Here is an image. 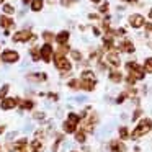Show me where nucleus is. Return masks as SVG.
Wrapping results in <instances>:
<instances>
[{
  "label": "nucleus",
  "mask_w": 152,
  "mask_h": 152,
  "mask_svg": "<svg viewBox=\"0 0 152 152\" xmlns=\"http://www.w3.org/2000/svg\"><path fill=\"white\" fill-rule=\"evenodd\" d=\"M54 64H56V67L59 70H62V72H69V70L72 69V64H70L64 56H59V54H56V57H54Z\"/></svg>",
  "instance_id": "obj_5"
},
{
  "label": "nucleus",
  "mask_w": 152,
  "mask_h": 152,
  "mask_svg": "<svg viewBox=\"0 0 152 152\" xmlns=\"http://www.w3.org/2000/svg\"><path fill=\"white\" fill-rule=\"evenodd\" d=\"M126 69L129 70V75H132L136 80L144 79V72H145V70L142 69V67H139L136 62H128V64H126Z\"/></svg>",
  "instance_id": "obj_4"
},
{
  "label": "nucleus",
  "mask_w": 152,
  "mask_h": 152,
  "mask_svg": "<svg viewBox=\"0 0 152 152\" xmlns=\"http://www.w3.org/2000/svg\"><path fill=\"white\" fill-rule=\"evenodd\" d=\"M18 152H26V149H21V151H18Z\"/></svg>",
  "instance_id": "obj_39"
},
{
  "label": "nucleus",
  "mask_w": 152,
  "mask_h": 152,
  "mask_svg": "<svg viewBox=\"0 0 152 152\" xmlns=\"http://www.w3.org/2000/svg\"><path fill=\"white\" fill-rule=\"evenodd\" d=\"M106 61H108V64H110V66H113V67H118L119 64H121V61H119V57H118V54H116V53H108Z\"/></svg>",
  "instance_id": "obj_11"
},
{
  "label": "nucleus",
  "mask_w": 152,
  "mask_h": 152,
  "mask_svg": "<svg viewBox=\"0 0 152 152\" xmlns=\"http://www.w3.org/2000/svg\"><path fill=\"white\" fill-rule=\"evenodd\" d=\"M43 8V0H33L31 2V10L33 12H39Z\"/></svg>",
  "instance_id": "obj_19"
},
{
  "label": "nucleus",
  "mask_w": 152,
  "mask_h": 152,
  "mask_svg": "<svg viewBox=\"0 0 152 152\" xmlns=\"http://www.w3.org/2000/svg\"><path fill=\"white\" fill-rule=\"evenodd\" d=\"M20 59V56H18V53H15V51H4L2 53V61L4 62H17V61Z\"/></svg>",
  "instance_id": "obj_8"
},
{
  "label": "nucleus",
  "mask_w": 152,
  "mask_h": 152,
  "mask_svg": "<svg viewBox=\"0 0 152 152\" xmlns=\"http://www.w3.org/2000/svg\"><path fill=\"white\" fill-rule=\"evenodd\" d=\"M149 17H151V18H152V10H151V12H149Z\"/></svg>",
  "instance_id": "obj_40"
},
{
  "label": "nucleus",
  "mask_w": 152,
  "mask_h": 152,
  "mask_svg": "<svg viewBox=\"0 0 152 152\" xmlns=\"http://www.w3.org/2000/svg\"><path fill=\"white\" fill-rule=\"evenodd\" d=\"M30 39H34V36H33V33L28 31V30L18 31V33L13 34V41H15V43H26V41H30Z\"/></svg>",
  "instance_id": "obj_6"
},
{
  "label": "nucleus",
  "mask_w": 152,
  "mask_h": 152,
  "mask_svg": "<svg viewBox=\"0 0 152 152\" xmlns=\"http://www.w3.org/2000/svg\"><path fill=\"white\" fill-rule=\"evenodd\" d=\"M31 149H33V152H41L43 151V142H41L39 139H34V141L31 142Z\"/></svg>",
  "instance_id": "obj_18"
},
{
  "label": "nucleus",
  "mask_w": 152,
  "mask_h": 152,
  "mask_svg": "<svg viewBox=\"0 0 152 152\" xmlns=\"http://www.w3.org/2000/svg\"><path fill=\"white\" fill-rule=\"evenodd\" d=\"M41 59L44 62H51V59H53V46L49 43H46L41 48Z\"/></svg>",
  "instance_id": "obj_7"
},
{
  "label": "nucleus",
  "mask_w": 152,
  "mask_h": 152,
  "mask_svg": "<svg viewBox=\"0 0 152 152\" xmlns=\"http://www.w3.org/2000/svg\"><path fill=\"white\" fill-rule=\"evenodd\" d=\"M10 149H13V151H21V149H25L26 147V139H21V141H18V142H15L13 145H8Z\"/></svg>",
  "instance_id": "obj_16"
},
{
  "label": "nucleus",
  "mask_w": 152,
  "mask_h": 152,
  "mask_svg": "<svg viewBox=\"0 0 152 152\" xmlns=\"http://www.w3.org/2000/svg\"><path fill=\"white\" fill-rule=\"evenodd\" d=\"M0 26H4L5 30H8L10 26H13V20L8 17H0Z\"/></svg>",
  "instance_id": "obj_15"
},
{
  "label": "nucleus",
  "mask_w": 152,
  "mask_h": 152,
  "mask_svg": "<svg viewBox=\"0 0 152 152\" xmlns=\"http://www.w3.org/2000/svg\"><path fill=\"white\" fill-rule=\"evenodd\" d=\"M17 105H20V100L18 98H4L2 100V110H10V108H15Z\"/></svg>",
  "instance_id": "obj_10"
},
{
  "label": "nucleus",
  "mask_w": 152,
  "mask_h": 152,
  "mask_svg": "<svg viewBox=\"0 0 152 152\" xmlns=\"http://www.w3.org/2000/svg\"><path fill=\"white\" fill-rule=\"evenodd\" d=\"M119 49L124 51V53H134V44H132L131 41H123V43L119 44Z\"/></svg>",
  "instance_id": "obj_13"
},
{
  "label": "nucleus",
  "mask_w": 152,
  "mask_h": 152,
  "mask_svg": "<svg viewBox=\"0 0 152 152\" xmlns=\"http://www.w3.org/2000/svg\"><path fill=\"white\" fill-rule=\"evenodd\" d=\"M151 46H152V44H151Z\"/></svg>",
  "instance_id": "obj_45"
},
{
  "label": "nucleus",
  "mask_w": 152,
  "mask_h": 152,
  "mask_svg": "<svg viewBox=\"0 0 152 152\" xmlns=\"http://www.w3.org/2000/svg\"><path fill=\"white\" fill-rule=\"evenodd\" d=\"M79 121H80V116L77 113H69L66 123H64V131L66 132H75L77 126H79Z\"/></svg>",
  "instance_id": "obj_3"
},
{
  "label": "nucleus",
  "mask_w": 152,
  "mask_h": 152,
  "mask_svg": "<svg viewBox=\"0 0 152 152\" xmlns=\"http://www.w3.org/2000/svg\"><path fill=\"white\" fill-rule=\"evenodd\" d=\"M129 25H131L132 28H141L142 25H144V17L142 15H131L129 17Z\"/></svg>",
  "instance_id": "obj_9"
},
{
  "label": "nucleus",
  "mask_w": 152,
  "mask_h": 152,
  "mask_svg": "<svg viewBox=\"0 0 152 152\" xmlns=\"http://www.w3.org/2000/svg\"><path fill=\"white\" fill-rule=\"evenodd\" d=\"M141 110H136V111H134V115H132V121H134V119H137L139 118V116H141Z\"/></svg>",
  "instance_id": "obj_32"
},
{
  "label": "nucleus",
  "mask_w": 152,
  "mask_h": 152,
  "mask_svg": "<svg viewBox=\"0 0 152 152\" xmlns=\"http://www.w3.org/2000/svg\"><path fill=\"white\" fill-rule=\"evenodd\" d=\"M92 2H95V4H98V2H100V0H92Z\"/></svg>",
  "instance_id": "obj_41"
},
{
  "label": "nucleus",
  "mask_w": 152,
  "mask_h": 152,
  "mask_svg": "<svg viewBox=\"0 0 152 152\" xmlns=\"http://www.w3.org/2000/svg\"><path fill=\"white\" fill-rule=\"evenodd\" d=\"M69 87H70V88H80V80L72 79V80L69 82Z\"/></svg>",
  "instance_id": "obj_26"
},
{
  "label": "nucleus",
  "mask_w": 152,
  "mask_h": 152,
  "mask_svg": "<svg viewBox=\"0 0 152 152\" xmlns=\"http://www.w3.org/2000/svg\"><path fill=\"white\" fill-rule=\"evenodd\" d=\"M110 147H111V152H124L126 151L124 144H123V142H119V141H111Z\"/></svg>",
  "instance_id": "obj_12"
},
{
  "label": "nucleus",
  "mask_w": 152,
  "mask_h": 152,
  "mask_svg": "<svg viewBox=\"0 0 152 152\" xmlns=\"http://www.w3.org/2000/svg\"><path fill=\"white\" fill-rule=\"evenodd\" d=\"M0 2H2V0H0Z\"/></svg>",
  "instance_id": "obj_44"
},
{
  "label": "nucleus",
  "mask_w": 152,
  "mask_h": 152,
  "mask_svg": "<svg viewBox=\"0 0 152 152\" xmlns=\"http://www.w3.org/2000/svg\"><path fill=\"white\" fill-rule=\"evenodd\" d=\"M100 12H102V13H105V12H108V4H106V2L102 5V7H100Z\"/></svg>",
  "instance_id": "obj_33"
},
{
  "label": "nucleus",
  "mask_w": 152,
  "mask_h": 152,
  "mask_svg": "<svg viewBox=\"0 0 152 152\" xmlns=\"http://www.w3.org/2000/svg\"><path fill=\"white\" fill-rule=\"evenodd\" d=\"M4 131H5V128H4V126H0V134H2Z\"/></svg>",
  "instance_id": "obj_37"
},
{
  "label": "nucleus",
  "mask_w": 152,
  "mask_h": 152,
  "mask_svg": "<svg viewBox=\"0 0 152 152\" xmlns=\"http://www.w3.org/2000/svg\"><path fill=\"white\" fill-rule=\"evenodd\" d=\"M145 30L151 31V30H152V25H151V23H147V25H145Z\"/></svg>",
  "instance_id": "obj_36"
},
{
  "label": "nucleus",
  "mask_w": 152,
  "mask_h": 152,
  "mask_svg": "<svg viewBox=\"0 0 152 152\" xmlns=\"http://www.w3.org/2000/svg\"><path fill=\"white\" fill-rule=\"evenodd\" d=\"M103 44H105V48H106V49H113V48H115V43H113V38H111V34L105 38V41H103Z\"/></svg>",
  "instance_id": "obj_20"
},
{
  "label": "nucleus",
  "mask_w": 152,
  "mask_h": 152,
  "mask_svg": "<svg viewBox=\"0 0 152 152\" xmlns=\"http://www.w3.org/2000/svg\"><path fill=\"white\" fill-rule=\"evenodd\" d=\"M75 141L77 142H85V132H83V131L77 132V134H75Z\"/></svg>",
  "instance_id": "obj_25"
},
{
  "label": "nucleus",
  "mask_w": 152,
  "mask_h": 152,
  "mask_svg": "<svg viewBox=\"0 0 152 152\" xmlns=\"http://www.w3.org/2000/svg\"><path fill=\"white\" fill-rule=\"evenodd\" d=\"M96 85V79L93 75L92 70H83L82 72V79H80V88L87 90V92H92Z\"/></svg>",
  "instance_id": "obj_2"
},
{
  "label": "nucleus",
  "mask_w": 152,
  "mask_h": 152,
  "mask_svg": "<svg viewBox=\"0 0 152 152\" xmlns=\"http://www.w3.org/2000/svg\"><path fill=\"white\" fill-rule=\"evenodd\" d=\"M43 38L46 39V43H51L54 36H53V33H49V31H44V33H43Z\"/></svg>",
  "instance_id": "obj_28"
},
{
  "label": "nucleus",
  "mask_w": 152,
  "mask_h": 152,
  "mask_svg": "<svg viewBox=\"0 0 152 152\" xmlns=\"http://www.w3.org/2000/svg\"><path fill=\"white\" fill-rule=\"evenodd\" d=\"M25 4H30V2H33V0H23Z\"/></svg>",
  "instance_id": "obj_38"
},
{
  "label": "nucleus",
  "mask_w": 152,
  "mask_h": 152,
  "mask_svg": "<svg viewBox=\"0 0 152 152\" xmlns=\"http://www.w3.org/2000/svg\"><path fill=\"white\" fill-rule=\"evenodd\" d=\"M20 106H21L23 110H31V108L34 106V103L31 102V100H25V102H21V103H20Z\"/></svg>",
  "instance_id": "obj_22"
},
{
  "label": "nucleus",
  "mask_w": 152,
  "mask_h": 152,
  "mask_svg": "<svg viewBox=\"0 0 152 152\" xmlns=\"http://www.w3.org/2000/svg\"><path fill=\"white\" fill-rule=\"evenodd\" d=\"M72 152H75V151H72Z\"/></svg>",
  "instance_id": "obj_43"
},
{
  "label": "nucleus",
  "mask_w": 152,
  "mask_h": 152,
  "mask_svg": "<svg viewBox=\"0 0 152 152\" xmlns=\"http://www.w3.org/2000/svg\"><path fill=\"white\" fill-rule=\"evenodd\" d=\"M151 129H152V119L144 118L142 121H139V124L136 126L134 131L131 132V139H139V137H142V136L147 134Z\"/></svg>",
  "instance_id": "obj_1"
},
{
  "label": "nucleus",
  "mask_w": 152,
  "mask_h": 152,
  "mask_svg": "<svg viewBox=\"0 0 152 152\" xmlns=\"http://www.w3.org/2000/svg\"><path fill=\"white\" fill-rule=\"evenodd\" d=\"M119 137L121 139H128V129L123 126V128H119Z\"/></svg>",
  "instance_id": "obj_27"
},
{
  "label": "nucleus",
  "mask_w": 152,
  "mask_h": 152,
  "mask_svg": "<svg viewBox=\"0 0 152 152\" xmlns=\"http://www.w3.org/2000/svg\"><path fill=\"white\" fill-rule=\"evenodd\" d=\"M72 57L75 61H80V59H82V54H80L79 51H72Z\"/></svg>",
  "instance_id": "obj_30"
},
{
  "label": "nucleus",
  "mask_w": 152,
  "mask_h": 152,
  "mask_svg": "<svg viewBox=\"0 0 152 152\" xmlns=\"http://www.w3.org/2000/svg\"><path fill=\"white\" fill-rule=\"evenodd\" d=\"M28 79L31 80H46V74H36V75H28Z\"/></svg>",
  "instance_id": "obj_23"
},
{
  "label": "nucleus",
  "mask_w": 152,
  "mask_h": 152,
  "mask_svg": "<svg viewBox=\"0 0 152 152\" xmlns=\"http://www.w3.org/2000/svg\"><path fill=\"white\" fill-rule=\"evenodd\" d=\"M4 12L5 13H13V7L12 5H4Z\"/></svg>",
  "instance_id": "obj_31"
},
{
  "label": "nucleus",
  "mask_w": 152,
  "mask_h": 152,
  "mask_svg": "<svg viewBox=\"0 0 152 152\" xmlns=\"http://www.w3.org/2000/svg\"><path fill=\"white\" fill-rule=\"evenodd\" d=\"M49 98L51 100H57V95H56V93H49Z\"/></svg>",
  "instance_id": "obj_35"
},
{
  "label": "nucleus",
  "mask_w": 152,
  "mask_h": 152,
  "mask_svg": "<svg viewBox=\"0 0 152 152\" xmlns=\"http://www.w3.org/2000/svg\"><path fill=\"white\" fill-rule=\"evenodd\" d=\"M7 92H8V85H4V87H2V90H0V100H4V98H5Z\"/></svg>",
  "instance_id": "obj_29"
},
{
  "label": "nucleus",
  "mask_w": 152,
  "mask_h": 152,
  "mask_svg": "<svg viewBox=\"0 0 152 152\" xmlns=\"http://www.w3.org/2000/svg\"><path fill=\"white\" fill-rule=\"evenodd\" d=\"M144 70H145L147 74H152V57L145 59V62H144Z\"/></svg>",
  "instance_id": "obj_21"
},
{
  "label": "nucleus",
  "mask_w": 152,
  "mask_h": 152,
  "mask_svg": "<svg viewBox=\"0 0 152 152\" xmlns=\"http://www.w3.org/2000/svg\"><path fill=\"white\" fill-rule=\"evenodd\" d=\"M67 39H69V31H61V33L56 36V41L59 44H66Z\"/></svg>",
  "instance_id": "obj_14"
},
{
  "label": "nucleus",
  "mask_w": 152,
  "mask_h": 152,
  "mask_svg": "<svg viewBox=\"0 0 152 152\" xmlns=\"http://www.w3.org/2000/svg\"><path fill=\"white\" fill-rule=\"evenodd\" d=\"M124 98H126V93H121V95L118 96V100H116V102H118V103H123V102H124Z\"/></svg>",
  "instance_id": "obj_34"
},
{
  "label": "nucleus",
  "mask_w": 152,
  "mask_h": 152,
  "mask_svg": "<svg viewBox=\"0 0 152 152\" xmlns=\"http://www.w3.org/2000/svg\"><path fill=\"white\" fill-rule=\"evenodd\" d=\"M128 2H137V0H128Z\"/></svg>",
  "instance_id": "obj_42"
},
{
  "label": "nucleus",
  "mask_w": 152,
  "mask_h": 152,
  "mask_svg": "<svg viewBox=\"0 0 152 152\" xmlns=\"http://www.w3.org/2000/svg\"><path fill=\"white\" fill-rule=\"evenodd\" d=\"M110 79H111L113 82H121L123 75H121V72H119V70H111V72H110Z\"/></svg>",
  "instance_id": "obj_17"
},
{
  "label": "nucleus",
  "mask_w": 152,
  "mask_h": 152,
  "mask_svg": "<svg viewBox=\"0 0 152 152\" xmlns=\"http://www.w3.org/2000/svg\"><path fill=\"white\" fill-rule=\"evenodd\" d=\"M31 56H33V61H39L41 51H38V48H33V49H31Z\"/></svg>",
  "instance_id": "obj_24"
}]
</instances>
